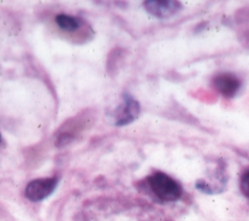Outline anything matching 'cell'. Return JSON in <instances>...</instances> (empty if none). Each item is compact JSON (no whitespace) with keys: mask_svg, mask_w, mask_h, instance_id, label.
Masks as SVG:
<instances>
[{"mask_svg":"<svg viewBox=\"0 0 249 221\" xmlns=\"http://www.w3.org/2000/svg\"><path fill=\"white\" fill-rule=\"evenodd\" d=\"M148 184L153 193L160 200L174 202L181 198V185L169 175L158 171L148 177Z\"/></svg>","mask_w":249,"mask_h":221,"instance_id":"obj_1","label":"cell"},{"mask_svg":"<svg viewBox=\"0 0 249 221\" xmlns=\"http://www.w3.org/2000/svg\"><path fill=\"white\" fill-rule=\"evenodd\" d=\"M58 180L56 177L37 178L30 181L24 191L25 197L31 202H39L49 197L55 189Z\"/></svg>","mask_w":249,"mask_h":221,"instance_id":"obj_2","label":"cell"},{"mask_svg":"<svg viewBox=\"0 0 249 221\" xmlns=\"http://www.w3.org/2000/svg\"><path fill=\"white\" fill-rule=\"evenodd\" d=\"M140 114V104L129 93L123 94V102L115 112V125L126 126L132 123Z\"/></svg>","mask_w":249,"mask_h":221,"instance_id":"obj_3","label":"cell"},{"mask_svg":"<svg viewBox=\"0 0 249 221\" xmlns=\"http://www.w3.org/2000/svg\"><path fill=\"white\" fill-rule=\"evenodd\" d=\"M145 10L152 16L159 18H168L176 15L182 9V4L178 1H144Z\"/></svg>","mask_w":249,"mask_h":221,"instance_id":"obj_4","label":"cell"},{"mask_svg":"<svg viewBox=\"0 0 249 221\" xmlns=\"http://www.w3.org/2000/svg\"><path fill=\"white\" fill-rule=\"evenodd\" d=\"M212 84L223 96L228 98L233 97L237 93L241 85L239 79L231 73L216 75L212 80Z\"/></svg>","mask_w":249,"mask_h":221,"instance_id":"obj_5","label":"cell"},{"mask_svg":"<svg viewBox=\"0 0 249 221\" xmlns=\"http://www.w3.org/2000/svg\"><path fill=\"white\" fill-rule=\"evenodd\" d=\"M236 22L238 23V30L241 41L249 45V8H244L236 16Z\"/></svg>","mask_w":249,"mask_h":221,"instance_id":"obj_6","label":"cell"},{"mask_svg":"<svg viewBox=\"0 0 249 221\" xmlns=\"http://www.w3.org/2000/svg\"><path fill=\"white\" fill-rule=\"evenodd\" d=\"M56 24L65 31H74L80 26V20L72 16L66 14H58L55 17Z\"/></svg>","mask_w":249,"mask_h":221,"instance_id":"obj_7","label":"cell"},{"mask_svg":"<svg viewBox=\"0 0 249 221\" xmlns=\"http://www.w3.org/2000/svg\"><path fill=\"white\" fill-rule=\"evenodd\" d=\"M240 189L243 195L249 199V170L246 171L240 180Z\"/></svg>","mask_w":249,"mask_h":221,"instance_id":"obj_8","label":"cell"}]
</instances>
